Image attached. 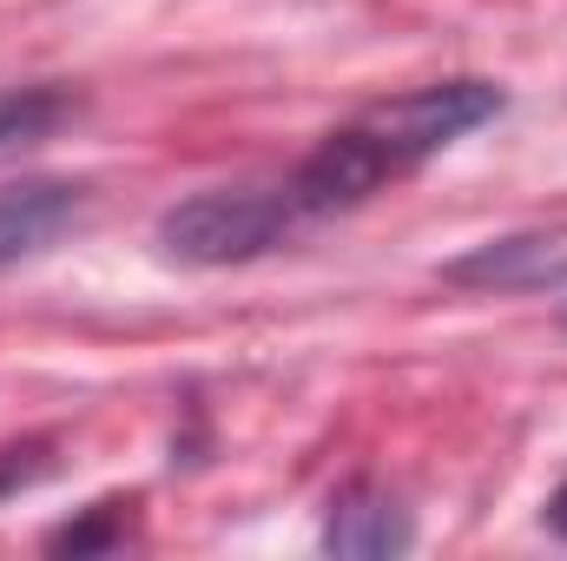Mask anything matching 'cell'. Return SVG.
<instances>
[{
	"label": "cell",
	"instance_id": "7a4b0ae2",
	"mask_svg": "<svg viewBox=\"0 0 567 561\" xmlns=\"http://www.w3.org/2000/svg\"><path fill=\"white\" fill-rule=\"evenodd\" d=\"M495 113H502V86H488V80H435V86L396 93V100L357 113V126L377 133V145H383L403 172H416L423 159H435L442 145H455V140H468V133L488 126Z\"/></svg>",
	"mask_w": 567,
	"mask_h": 561
},
{
	"label": "cell",
	"instance_id": "8992f818",
	"mask_svg": "<svg viewBox=\"0 0 567 561\" xmlns=\"http://www.w3.org/2000/svg\"><path fill=\"white\" fill-rule=\"evenodd\" d=\"M120 536H126V516H120V502H113V509H106V522H80V529H60L47 549H73V555H80V549H106V542H120Z\"/></svg>",
	"mask_w": 567,
	"mask_h": 561
},
{
	"label": "cell",
	"instance_id": "52a82bcc",
	"mask_svg": "<svg viewBox=\"0 0 567 561\" xmlns=\"http://www.w3.org/2000/svg\"><path fill=\"white\" fill-rule=\"evenodd\" d=\"M542 516H548V529H555V536L567 542V482L555 489V496H548V509H542Z\"/></svg>",
	"mask_w": 567,
	"mask_h": 561
},
{
	"label": "cell",
	"instance_id": "3957f363",
	"mask_svg": "<svg viewBox=\"0 0 567 561\" xmlns=\"http://www.w3.org/2000/svg\"><path fill=\"white\" fill-rule=\"evenodd\" d=\"M86 225V185L66 178H20L0 185V272L53 252L66 232Z\"/></svg>",
	"mask_w": 567,
	"mask_h": 561
},
{
	"label": "cell",
	"instance_id": "277c9868",
	"mask_svg": "<svg viewBox=\"0 0 567 561\" xmlns=\"http://www.w3.org/2000/svg\"><path fill=\"white\" fill-rule=\"evenodd\" d=\"M323 549H330V555H363V561L403 555V549H410V509H403L390 489L357 482V489H343V496L330 502Z\"/></svg>",
	"mask_w": 567,
	"mask_h": 561
},
{
	"label": "cell",
	"instance_id": "6da1fadb",
	"mask_svg": "<svg viewBox=\"0 0 567 561\" xmlns=\"http://www.w3.org/2000/svg\"><path fill=\"white\" fill-rule=\"evenodd\" d=\"M297 198L290 185H218V192H198V198H178L165 218H158V252L178 258V265H251L265 252H278L297 225Z\"/></svg>",
	"mask_w": 567,
	"mask_h": 561
},
{
	"label": "cell",
	"instance_id": "5b68a950",
	"mask_svg": "<svg viewBox=\"0 0 567 561\" xmlns=\"http://www.w3.org/2000/svg\"><path fill=\"white\" fill-rule=\"evenodd\" d=\"M73 113H80V100L60 93V86H13V93H0V159L53 140Z\"/></svg>",
	"mask_w": 567,
	"mask_h": 561
}]
</instances>
